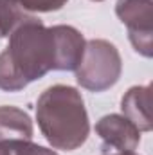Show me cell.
I'll return each mask as SVG.
<instances>
[{"mask_svg": "<svg viewBox=\"0 0 153 155\" xmlns=\"http://www.w3.org/2000/svg\"><path fill=\"white\" fill-rule=\"evenodd\" d=\"M24 155H58L54 150H49L45 146L34 144L33 141H25L24 143Z\"/></svg>", "mask_w": 153, "mask_h": 155, "instance_id": "cell-12", "label": "cell"}, {"mask_svg": "<svg viewBox=\"0 0 153 155\" xmlns=\"http://www.w3.org/2000/svg\"><path fill=\"white\" fill-rule=\"evenodd\" d=\"M56 38V71H76L85 52V38L72 25H52Z\"/></svg>", "mask_w": 153, "mask_h": 155, "instance_id": "cell-6", "label": "cell"}, {"mask_svg": "<svg viewBox=\"0 0 153 155\" xmlns=\"http://www.w3.org/2000/svg\"><path fill=\"white\" fill-rule=\"evenodd\" d=\"M112 155H137V153H135V152H130V153H121V152H119V153H112Z\"/></svg>", "mask_w": 153, "mask_h": 155, "instance_id": "cell-13", "label": "cell"}, {"mask_svg": "<svg viewBox=\"0 0 153 155\" xmlns=\"http://www.w3.org/2000/svg\"><path fill=\"white\" fill-rule=\"evenodd\" d=\"M27 13H52L60 11L69 0H13Z\"/></svg>", "mask_w": 153, "mask_h": 155, "instance_id": "cell-10", "label": "cell"}, {"mask_svg": "<svg viewBox=\"0 0 153 155\" xmlns=\"http://www.w3.org/2000/svg\"><path fill=\"white\" fill-rule=\"evenodd\" d=\"M115 15L126 25L133 49L144 56L153 54V0H117Z\"/></svg>", "mask_w": 153, "mask_h": 155, "instance_id": "cell-4", "label": "cell"}, {"mask_svg": "<svg viewBox=\"0 0 153 155\" xmlns=\"http://www.w3.org/2000/svg\"><path fill=\"white\" fill-rule=\"evenodd\" d=\"M96 134L105 146L114 148L121 153L135 152L141 143V130L122 114H108L96 123Z\"/></svg>", "mask_w": 153, "mask_h": 155, "instance_id": "cell-5", "label": "cell"}, {"mask_svg": "<svg viewBox=\"0 0 153 155\" xmlns=\"http://www.w3.org/2000/svg\"><path fill=\"white\" fill-rule=\"evenodd\" d=\"M36 121L41 135L54 150H77L86 143L90 134L81 92L69 85H52L40 94Z\"/></svg>", "mask_w": 153, "mask_h": 155, "instance_id": "cell-2", "label": "cell"}, {"mask_svg": "<svg viewBox=\"0 0 153 155\" xmlns=\"http://www.w3.org/2000/svg\"><path fill=\"white\" fill-rule=\"evenodd\" d=\"M92 2H103V0H92Z\"/></svg>", "mask_w": 153, "mask_h": 155, "instance_id": "cell-14", "label": "cell"}, {"mask_svg": "<svg viewBox=\"0 0 153 155\" xmlns=\"http://www.w3.org/2000/svg\"><path fill=\"white\" fill-rule=\"evenodd\" d=\"M122 116L130 119L141 132H151V87L137 85L128 88L121 99Z\"/></svg>", "mask_w": 153, "mask_h": 155, "instance_id": "cell-7", "label": "cell"}, {"mask_svg": "<svg viewBox=\"0 0 153 155\" xmlns=\"http://www.w3.org/2000/svg\"><path fill=\"white\" fill-rule=\"evenodd\" d=\"M77 85L90 92H105L119 81L122 72V58L119 49L108 40H88L81 63L77 65Z\"/></svg>", "mask_w": 153, "mask_h": 155, "instance_id": "cell-3", "label": "cell"}, {"mask_svg": "<svg viewBox=\"0 0 153 155\" xmlns=\"http://www.w3.org/2000/svg\"><path fill=\"white\" fill-rule=\"evenodd\" d=\"M25 141H0V155H24Z\"/></svg>", "mask_w": 153, "mask_h": 155, "instance_id": "cell-11", "label": "cell"}, {"mask_svg": "<svg viewBox=\"0 0 153 155\" xmlns=\"http://www.w3.org/2000/svg\"><path fill=\"white\" fill-rule=\"evenodd\" d=\"M27 16L31 15L13 0H0V40L7 38Z\"/></svg>", "mask_w": 153, "mask_h": 155, "instance_id": "cell-9", "label": "cell"}, {"mask_svg": "<svg viewBox=\"0 0 153 155\" xmlns=\"http://www.w3.org/2000/svg\"><path fill=\"white\" fill-rule=\"evenodd\" d=\"M50 71H56L54 31L31 15L9 35L0 52V90L20 92Z\"/></svg>", "mask_w": 153, "mask_h": 155, "instance_id": "cell-1", "label": "cell"}, {"mask_svg": "<svg viewBox=\"0 0 153 155\" xmlns=\"http://www.w3.org/2000/svg\"><path fill=\"white\" fill-rule=\"evenodd\" d=\"M34 134L27 112L16 107H0V141H31Z\"/></svg>", "mask_w": 153, "mask_h": 155, "instance_id": "cell-8", "label": "cell"}]
</instances>
